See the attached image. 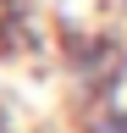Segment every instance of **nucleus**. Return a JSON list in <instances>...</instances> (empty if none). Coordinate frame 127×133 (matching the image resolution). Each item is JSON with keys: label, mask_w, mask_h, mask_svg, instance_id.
<instances>
[{"label": "nucleus", "mask_w": 127, "mask_h": 133, "mask_svg": "<svg viewBox=\"0 0 127 133\" xmlns=\"http://www.w3.org/2000/svg\"><path fill=\"white\" fill-rule=\"evenodd\" d=\"M83 133H127V100H100L83 111Z\"/></svg>", "instance_id": "obj_1"}]
</instances>
